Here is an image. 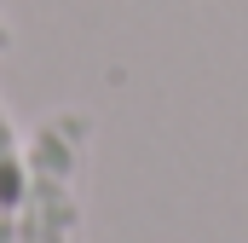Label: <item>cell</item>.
<instances>
[{"instance_id": "obj_1", "label": "cell", "mask_w": 248, "mask_h": 243, "mask_svg": "<svg viewBox=\"0 0 248 243\" xmlns=\"http://www.w3.org/2000/svg\"><path fill=\"white\" fill-rule=\"evenodd\" d=\"M87 151H93V116L87 110H52L29 127L23 197L12 208V243H75Z\"/></svg>"}, {"instance_id": "obj_3", "label": "cell", "mask_w": 248, "mask_h": 243, "mask_svg": "<svg viewBox=\"0 0 248 243\" xmlns=\"http://www.w3.org/2000/svg\"><path fill=\"white\" fill-rule=\"evenodd\" d=\"M0 52H12V23L0 17Z\"/></svg>"}, {"instance_id": "obj_4", "label": "cell", "mask_w": 248, "mask_h": 243, "mask_svg": "<svg viewBox=\"0 0 248 243\" xmlns=\"http://www.w3.org/2000/svg\"><path fill=\"white\" fill-rule=\"evenodd\" d=\"M0 243H12V214H0Z\"/></svg>"}, {"instance_id": "obj_2", "label": "cell", "mask_w": 248, "mask_h": 243, "mask_svg": "<svg viewBox=\"0 0 248 243\" xmlns=\"http://www.w3.org/2000/svg\"><path fill=\"white\" fill-rule=\"evenodd\" d=\"M23 197V133L0 104V214H12Z\"/></svg>"}]
</instances>
